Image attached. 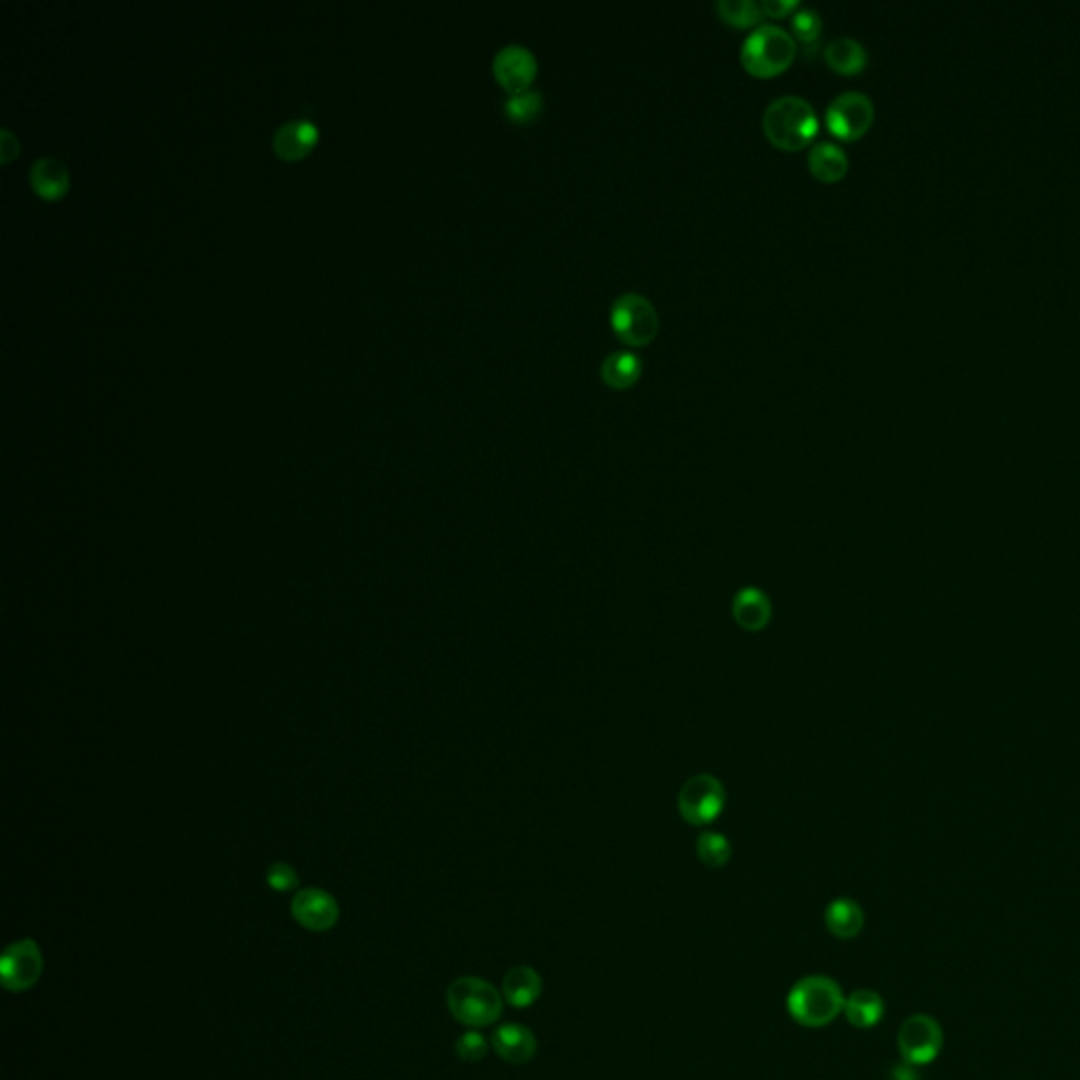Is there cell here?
Here are the masks:
<instances>
[{
	"instance_id": "15",
	"label": "cell",
	"mask_w": 1080,
	"mask_h": 1080,
	"mask_svg": "<svg viewBox=\"0 0 1080 1080\" xmlns=\"http://www.w3.org/2000/svg\"><path fill=\"white\" fill-rule=\"evenodd\" d=\"M772 606L767 594L756 587H745L733 599V617L745 631H762L770 623Z\"/></svg>"
},
{
	"instance_id": "23",
	"label": "cell",
	"mask_w": 1080,
	"mask_h": 1080,
	"mask_svg": "<svg viewBox=\"0 0 1080 1080\" xmlns=\"http://www.w3.org/2000/svg\"><path fill=\"white\" fill-rule=\"evenodd\" d=\"M540 113H542V95H540L539 91H535V89L512 95L505 102V114H507V118L512 123H517V125H530V123H535L539 118Z\"/></svg>"
},
{
	"instance_id": "10",
	"label": "cell",
	"mask_w": 1080,
	"mask_h": 1080,
	"mask_svg": "<svg viewBox=\"0 0 1080 1080\" xmlns=\"http://www.w3.org/2000/svg\"><path fill=\"white\" fill-rule=\"evenodd\" d=\"M537 68H539L537 57L524 45L503 47L492 61V70L498 85L509 91L512 95L530 91L532 81L537 79Z\"/></svg>"
},
{
	"instance_id": "27",
	"label": "cell",
	"mask_w": 1080,
	"mask_h": 1080,
	"mask_svg": "<svg viewBox=\"0 0 1080 1080\" xmlns=\"http://www.w3.org/2000/svg\"><path fill=\"white\" fill-rule=\"evenodd\" d=\"M266 882L271 888H275L277 893H287V891H294L298 886V874L291 865L287 863H273L268 868V874H266Z\"/></svg>"
},
{
	"instance_id": "7",
	"label": "cell",
	"mask_w": 1080,
	"mask_h": 1080,
	"mask_svg": "<svg viewBox=\"0 0 1080 1080\" xmlns=\"http://www.w3.org/2000/svg\"><path fill=\"white\" fill-rule=\"evenodd\" d=\"M43 967V952L34 939L13 941L0 956V984L9 992H26L38 984Z\"/></svg>"
},
{
	"instance_id": "13",
	"label": "cell",
	"mask_w": 1080,
	"mask_h": 1080,
	"mask_svg": "<svg viewBox=\"0 0 1080 1080\" xmlns=\"http://www.w3.org/2000/svg\"><path fill=\"white\" fill-rule=\"evenodd\" d=\"M317 136H319V131H317L313 123L291 120V123H285L277 129V134L273 138V148L285 161H298L313 150Z\"/></svg>"
},
{
	"instance_id": "6",
	"label": "cell",
	"mask_w": 1080,
	"mask_h": 1080,
	"mask_svg": "<svg viewBox=\"0 0 1080 1080\" xmlns=\"http://www.w3.org/2000/svg\"><path fill=\"white\" fill-rule=\"evenodd\" d=\"M726 804V792L713 774H697L688 779L678 796V811L690 825H710L720 817Z\"/></svg>"
},
{
	"instance_id": "9",
	"label": "cell",
	"mask_w": 1080,
	"mask_h": 1080,
	"mask_svg": "<svg viewBox=\"0 0 1080 1080\" xmlns=\"http://www.w3.org/2000/svg\"><path fill=\"white\" fill-rule=\"evenodd\" d=\"M897 1047L904 1061L911 1066H927L935 1061L943 1049V1030L931 1015H911L899 1027Z\"/></svg>"
},
{
	"instance_id": "20",
	"label": "cell",
	"mask_w": 1080,
	"mask_h": 1080,
	"mask_svg": "<svg viewBox=\"0 0 1080 1080\" xmlns=\"http://www.w3.org/2000/svg\"><path fill=\"white\" fill-rule=\"evenodd\" d=\"M601 378L612 389H629L642 376V359L631 351H614L601 361Z\"/></svg>"
},
{
	"instance_id": "8",
	"label": "cell",
	"mask_w": 1080,
	"mask_h": 1080,
	"mask_svg": "<svg viewBox=\"0 0 1080 1080\" xmlns=\"http://www.w3.org/2000/svg\"><path fill=\"white\" fill-rule=\"evenodd\" d=\"M874 120V102L861 91H845L831 100L825 111L829 131L840 140L861 138Z\"/></svg>"
},
{
	"instance_id": "26",
	"label": "cell",
	"mask_w": 1080,
	"mask_h": 1080,
	"mask_svg": "<svg viewBox=\"0 0 1080 1080\" xmlns=\"http://www.w3.org/2000/svg\"><path fill=\"white\" fill-rule=\"evenodd\" d=\"M456 1055L467 1064H478L487 1055V1041L484 1034L471 1030L456 1041Z\"/></svg>"
},
{
	"instance_id": "5",
	"label": "cell",
	"mask_w": 1080,
	"mask_h": 1080,
	"mask_svg": "<svg viewBox=\"0 0 1080 1080\" xmlns=\"http://www.w3.org/2000/svg\"><path fill=\"white\" fill-rule=\"evenodd\" d=\"M610 325L629 346H646L658 334V314L646 296L627 291L612 302Z\"/></svg>"
},
{
	"instance_id": "29",
	"label": "cell",
	"mask_w": 1080,
	"mask_h": 1080,
	"mask_svg": "<svg viewBox=\"0 0 1080 1080\" xmlns=\"http://www.w3.org/2000/svg\"><path fill=\"white\" fill-rule=\"evenodd\" d=\"M18 154H20V143L13 138V134L9 129H2L0 131V161L2 163H9Z\"/></svg>"
},
{
	"instance_id": "18",
	"label": "cell",
	"mask_w": 1080,
	"mask_h": 1080,
	"mask_svg": "<svg viewBox=\"0 0 1080 1080\" xmlns=\"http://www.w3.org/2000/svg\"><path fill=\"white\" fill-rule=\"evenodd\" d=\"M808 170L822 182H838L849 171V157L836 142H817L808 152Z\"/></svg>"
},
{
	"instance_id": "19",
	"label": "cell",
	"mask_w": 1080,
	"mask_h": 1080,
	"mask_svg": "<svg viewBox=\"0 0 1080 1080\" xmlns=\"http://www.w3.org/2000/svg\"><path fill=\"white\" fill-rule=\"evenodd\" d=\"M825 64L840 74H857L868 64L865 47L853 36H838L824 49Z\"/></svg>"
},
{
	"instance_id": "2",
	"label": "cell",
	"mask_w": 1080,
	"mask_h": 1080,
	"mask_svg": "<svg viewBox=\"0 0 1080 1080\" xmlns=\"http://www.w3.org/2000/svg\"><path fill=\"white\" fill-rule=\"evenodd\" d=\"M845 1000L847 996L831 977L808 975L790 990L788 1011L796 1024L824 1027L845 1011Z\"/></svg>"
},
{
	"instance_id": "4",
	"label": "cell",
	"mask_w": 1080,
	"mask_h": 1080,
	"mask_svg": "<svg viewBox=\"0 0 1080 1080\" xmlns=\"http://www.w3.org/2000/svg\"><path fill=\"white\" fill-rule=\"evenodd\" d=\"M446 1002L456 1022L467 1027H485L501 1020L505 998L482 977H458L448 988Z\"/></svg>"
},
{
	"instance_id": "30",
	"label": "cell",
	"mask_w": 1080,
	"mask_h": 1080,
	"mask_svg": "<svg viewBox=\"0 0 1080 1080\" xmlns=\"http://www.w3.org/2000/svg\"><path fill=\"white\" fill-rule=\"evenodd\" d=\"M891 1080H920V1077L916 1072V1066H911L908 1061H901L891 1070Z\"/></svg>"
},
{
	"instance_id": "17",
	"label": "cell",
	"mask_w": 1080,
	"mask_h": 1080,
	"mask_svg": "<svg viewBox=\"0 0 1080 1080\" xmlns=\"http://www.w3.org/2000/svg\"><path fill=\"white\" fill-rule=\"evenodd\" d=\"M825 927L838 939H854L865 927V914L853 899H834L825 910Z\"/></svg>"
},
{
	"instance_id": "21",
	"label": "cell",
	"mask_w": 1080,
	"mask_h": 1080,
	"mask_svg": "<svg viewBox=\"0 0 1080 1080\" xmlns=\"http://www.w3.org/2000/svg\"><path fill=\"white\" fill-rule=\"evenodd\" d=\"M842 1013L847 1015L849 1024L859 1027V1030H868V1027H874L881 1022L882 1015H884V1000L878 992L861 988V990H854L853 995L847 996Z\"/></svg>"
},
{
	"instance_id": "22",
	"label": "cell",
	"mask_w": 1080,
	"mask_h": 1080,
	"mask_svg": "<svg viewBox=\"0 0 1080 1080\" xmlns=\"http://www.w3.org/2000/svg\"><path fill=\"white\" fill-rule=\"evenodd\" d=\"M717 15L735 26V28H749L762 20V7L751 2V0H720L715 2Z\"/></svg>"
},
{
	"instance_id": "3",
	"label": "cell",
	"mask_w": 1080,
	"mask_h": 1080,
	"mask_svg": "<svg viewBox=\"0 0 1080 1080\" xmlns=\"http://www.w3.org/2000/svg\"><path fill=\"white\" fill-rule=\"evenodd\" d=\"M797 54L796 38L788 30L765 24L740 45V64L754 77H777L788 70Z\"/></svg>"
},
{
	"instance_id": "1",
	"label": "cell",
	"mask_w": 1080,
	"mask_h": 1080,
	"mask_svg": "<svg viewBox=\"0 0 1080 1080\" xmlns=\"http://www.w3.org/2000/svg\"><path fill=\"white\" fill-rule=\"evenodd\" d=\"M768 140L781 150H800L819 131V118L808 100L800 95H781L772 100L762 116Z\"/></svg>"
},
{
	"instance_id": "11",
	"label": "cell",
	"mask_w": 1080,
	"mask_h": 1080,
	"mask_svg": "<svg viewBox=\"0 0 1080 1080\" xmlns=\"http://www.w3.org/2000/svg\"><path fill=\"white\" fill-rule=\"evenodd\" d=\"M291 916L296 922L313 933L332 931L341 918L338 901L321 888H305L291 901Z\"/></svg>"
},
{
	"instance_id": "12",
	"label": "cell",
	"mask_w": 1080,
	"mask_h": 1080,
	"mask_svg": "<svg viewBox=\"0 0 1080 1080\" xmlns=\"http://www.w3.org/2000/svg\"><path fill=\"white\" fill-rule=\"evenodd\" d=\"M492 1047L507 1064L524 1066L537 1055L539 1043L530 1027L521 1024H503L498 1025L492 1034Z\"/></svg>"
},
{
	"instance_id": "24",
	"label": "cell",
	"mask_w": 1080,
	"mask_h": 1080,
	"mask_svg": "<svg viewBox=\"0 0 1080 1080\" xmlns=\"http://www.w3.org/2000/svg\"><path fill=\"white\" fill-rule=\"evenodd\" d=\"M697 854L708 868L717 870L731 861L733 849H731V842L722 834L708 831V834H701L697 840Z\"/></svg>"
},
{
	"instance_id": "16",
	"label": "cell",
	"mask_w": 1080,
	"mask_h": 1080,
	"mask_svg": "<svg viewBox=\"0 0 1080 1080\" xmlns=\"http://www.w3.org/2000/svg\"><path fill=\"white\" fill-rule=\"evenodd\" d=\"M542 995L539 970L526 965L513 967L503 979V998L512 1007H530Z\"/></svg>"
},
{
	"instance_id": "25",
	"label": "cell",
	"mask_w": 1080,
	"mask_h": 1080,
	"mask_svg": "<svg viewBox=\"0 0 1080 1080\" xmlns=\"http://www.w3.org/2000/svg\"><path fill=\"white\" fill-rule=\"evenodd\" d=\"M822 30H824V22L815 9L800 7L796 13L792 15V32H794L797 43H802L808 49H813L819 43Z\"/></svg>"
},
{
	"instance_id": "14",
	"label": "cell",
	"mask_w": 1080,
	"mask_h": 1080,
	"mask_svg": "<svg viewBox=\"0 0 1080 1080\" xmlns=\"http://www.w3.org/2000/svg\"><path fill=\"white\" fill-rule=\"evenodd\" d=\"M30 184L34 193L45 200L61 199L68 193L70 175L61 161L54 157H43L30 168Z\"/></svg>"
},
{
	"instance_id": "28",
	"label": "cell",
	"mask_w": 1080,
	"mask_h": 1080,
	"mask_svg": "<svg viewBox=\"0 0 1080 1080\" xmlns=\"http://www.w3.org/2000/svg\"><path fill=\"white\" fill-rule=\"evenodd\" d=\"M760 7H762V13L770 15V18H785L792 11L800 9V4L794 0H765Z\"/></svg>"
}]
</instances>
